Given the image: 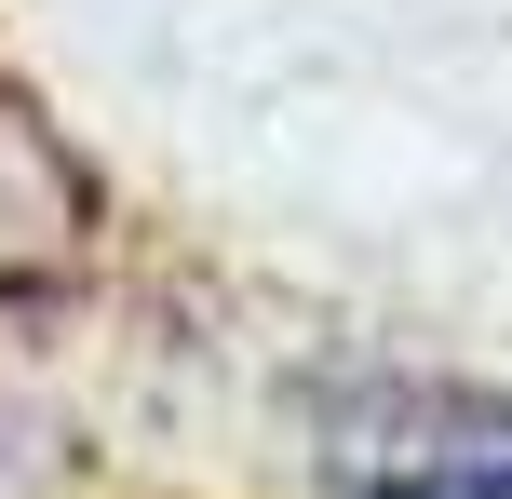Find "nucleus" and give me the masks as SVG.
<instances>
[{
    "label": "nucleus",
    "mask_w": 512,
    "mask_h": 499,
    "mask_svg": "<svg viewBox=\"0 0 512 499\" xmlns=\"http://www.w3.org/2000/svg\"><path fill=\"white\" fill-rule=\"evenodd\" d=\"M81 216H95V189H81V162L54 149L27 108H0V270L27 257V243H68Z\"/></svg>",
    "instance_id": "2"
},
{
    "label": "nucleus",
    "mask_w": 512,
    "mask_h": 499,
    "mask_svg": "<svg viewBox=\"0 0 512 499\" xmlns=\"http://www.w3.org/2000/svg\"><path fill=\"white\" fill-rule=\"evenodd\" d=\"M324 499H512V392L486 378H351L310 405Z\"/></svg>",
    "instance_id": "1"
}]
</instances>
